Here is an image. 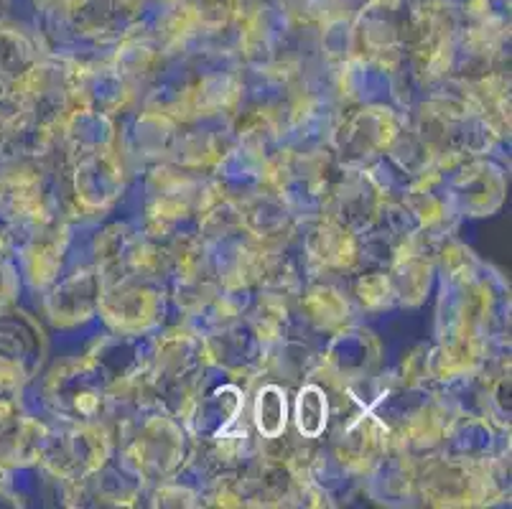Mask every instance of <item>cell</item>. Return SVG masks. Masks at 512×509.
Instances as JSON below:
<instances>
[{
    "label": "cell",
    "instance_id": "cell-2",
    "mask_svg": "<svg viewBox=\"0 0 512 509\" xmlns=\"http://www.w3.org/2000/svg\"><path fill=\"white\" fill-rule=\"evenodd\" d=\"M324 423H327V400L321 398L316 387H306L299 395V428L309 436H316Z\"/></svg>",
    "mask_w": 512,
    "mask_h": 509
},
{
    "label": "cell",
    "instance_id": "cell-1",
    "mask_svg": "<svg viewBox=\"0 0 512 509\" xmlns=\"http://www.w3.org/2000/svg\"><path fill=\"white\" fill-rule=\"evenodd\" d=\"M258 426L260 431L268 433V436H278L286 426V400H283L281 390L278 387H265L258 398Z\"/></svg>",
    "mask_w": 512,
    "mask_h": 509
}]
</instances>
